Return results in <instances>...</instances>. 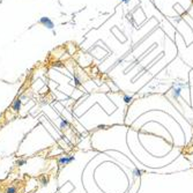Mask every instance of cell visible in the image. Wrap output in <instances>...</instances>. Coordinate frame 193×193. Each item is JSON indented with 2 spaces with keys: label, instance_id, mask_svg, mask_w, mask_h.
I'll use <instances>...</instances> for the list:
<instances>
[{
  "label": "cell",
  "instance_id": "cell-1",
  "mask_svg": "<svg viewBox=\"0 0 193 193\" xmlns=\"http://www.w3.org/2000/svg\"><path fill=\"white\" fill-rule=\"evenodd\" d=\"M75 161V156L74 155H69V154H60L57 157V165L59 166V169H65L66 166L71 165Z\"/></svg>",
  "mask_w": 193,
  "mask_h": 193
},
{
  "label": "cell",
  "instance_id": "cell-2",
  "mask_svg": "<svg viewBox=\"0 0 193 193\" xmlns=\"http://www.w3.org/2000/svg\"><path fill=\"white\" fill-rule=\"evenodd\" d=\"M39 22H41V23H42L43 26H45L46 28H49V29H53V28H55V25H53V22H52L51 20L49 19V17H46V16L41 17Z\"/></svg>",
  "mask_w": 193,
  "mask_h": 193
},
{
  "label": "cell",
  "instance_id": "cell-3",
  "mask_svg": "<svg viewBox=\"0 0 193 193\" xmlns=\"http://www.w3.org/2000/svg\"><path fill=\"white\" fill-rule=\"evenodd\" d=\"M39 184L43 186V187H45V186H47L50 183V176L49 175H41L39 176Z\"/></svg>",
  "mask_w": 193,
  "mask_h": 193
},
{
  "label": "cell",
  "instance_id": "cell-4",
  "mask_svg": "<svg viewBox=\"0 0 193 193\" xmlns=\"http://www.w3.org/2000/svg\"><path fill=\"white\" fill-rule=\"evenodd\" d=\"M21 104H22V101L21 98H15L12 104V109H13L14 112H19L20 109H21Z\"/></svg>",
  "mask_w": 193,
  "mask_h": 193
},
{
  "label": "cell",
  "instance_id": "cell-5",
  "mask_svg": "<svg viewBox=\"0 0 193 193\" xmlns=\"http://www.w3.org/2000/svg\"><path fill=\"white\" fill-rule=\"evenodd\" d=\"M4 193H19V188L16 185H9L5 188Z\"/></svg>",
  "mask_w": 193,
  "mask_h": 193
},
{
  "label": "cell",
  "instance_id": "cell-6",
  "mask_svg": "<svg viewBox=\"0 0 193 193\" xmlns=\"http://www.w3.org/2000/svg\"><path fill=\"white\" fill-rule=\"evenodd\" d=\"M28 163V158L27 157H19L16 160V162H15V165H17L19 168H21V166L23 165H27Z\"/></svg>",
  "mask_w": 193,
  "mask_h": 193
},
{
  "label": "cell",
  "instance_id": "cell-7",
  "mask_svg": "<svg viewBox=\"0 0 193 193\" xmlns=\"http://www.w3.org/2000/svg\"><path fill=\"white\" fill-rule=\"evenodd\" d=\"M74 83H75L76 87H79L80 84H81V82H80V79H79V78H78L76 75H74Z\"/></svg>",
  "mask_w": 193,
  "mask_h": 193
},
{
  "label": "cell",
  "instance_id": "cell-8",
  "mask_svg": "<svg viewBox=\"0 0 193 193\" xmlns=\"http://www.w3.org/2000/svg\"><path fill=\"white\" fill-rule=\"evenodd\" d=\"M131 100H132V97H130V96H127V95H125V96H124V101H125L126 103L131 102Z\"/></svg>",
  "mask_w": 193,
  "mask_h": 193
},
{
  "label": "cell",
  "instance_id": "cell-9",
  "mask_svg": "<svg viewBox=\"0 0 193 193\" xmlns=\"http://www.w3.org/2000/svg\"><path fill=\"white\" fill-rule=\"evenodd\" d=\"M175 96H176V97H178V96H179V94H180V89L179 88H177V89H175Z\"/></svg>",
  "mask_w": 193,
  "mask_h": 193
},
{
  "label": "cell",
  "instance_id": "cell-10",
  "mask_svg": "<svg viewBox=\"0 0 193 193\" xmlns=\"http://www.w3.org/2000/svg\"><path fill=\"white\" fill-rule=\"evenodd\" d=\"M123 1H124V3H128V0H123Z\"/></svg>",
  "mask_w": 193,
  "mask_h": 193
},
{
  "label": "cell",
  "instance_id": "cell-11",
  "mask_svg": "<svg viewBox=\"0 0 193 193\" xmlns=\"http://www.w3.org/2000/svg\"><path fill=\"white\" fill-rule=\"evenodd\" d=\"M1 118H3V114L0 113V120H1Z\"/></svg>",
  "mask_w": 193,
  "mask_h": 193
}]
</instances>
